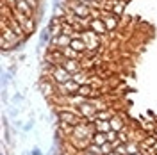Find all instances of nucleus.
<instances>
[{
  "instance_id": "obj_8",
  "label": "nucleus",
  "mask_w": 157,
  "mask_h": 155,
  "mask_svg": "<svg viewBox=\"0 0 157 155\" xmlns=\"http://www.w3.org/2000/svg\"><path fill=\"white\" fill-rule=\"evenodd\" d=\"M63 68L66 70V71H70L71 75H75V73H78V71H82V68H80V62H78V61H75V59H66V62L63 64Z\"/></svg>"
},
{
  "instance_id": "obj_10",
  "label": "nucleus",
  "mask_w": 157,
  "mask_h": 155,
  "mask_svg": "<svg viewBox=\"0 0 157 155\" xmlns=\"http://www.w3.org/2000/svg\"><path fill=\"white\" fill-rule=\"evenodd\" d=\"M114 116V112L113 111H109V109H104V111H97L95 112V116L91 118V121H97V119H102V121H109L111 118Z\"/></svg>"
},
{
  "instance_id": "obj_25",
  "label": "nucleus",
  "mask_w": 157,
  "mask_h": 155,
  "mask_svg": "<svg viewBox=\"0 0 157 155\" xmlns=\"http://www.w3.org/2000/svg\"><path fill=\"white\" fill-rule=\"evenodd\" d=\"M107 155H120V153H118L116 150H113V152H111V153H107Z\"/></svg>"
},
{
  "instance_id": "obj_20",
  "label": "nucleus",
  "mask_w": 157,
  "mask_h": 155,
  "mask_svg": "<svg viewBox=\"0 0 157 155\" xmlns=\"http://www.w3.org/2000/svg\"><path fill=\"white\" fill-rule=\"evenodd\" d=\"M123 9H125V0L114 2V6H113V14H116V16H121V14H123Z\"/></svg>"
},
{
  "instance_id": "obj_6",
  "label": "nucleus",
  "mask_w": 157,
  "mask_h": 155,
  "mask_svg": "<svg viewBox=\"0 0 157 155\" xmlns=\"http://www.w3.org/2000/svg\"><path fill=\"white\" fill-rule=\"evenodd\" d=\"M89 29L93 30V32H97L98 36H104V34H107L109 32L107 27H105V23H104V20H91Z\"/></svg>"
},
{
  "instance_id": "obj_3",
  "label": "nucleus",
  "mask_w": 157,
  "mask_h": 155,
  "mask_svg": "<svg viewBox=\"0 0 157 155\" xmlns=\"http://www.w3.org/2000/svg\"><path fill=\"white\" fill-rule=\"evenodd\" d=\"M68 7H70V11H71L73 14H77V16H80V18H89V14H91V7L84 6V4H78L77 0H71Z\"/></svg>"
},
{
  "instance_id": "obj_2",
  "label": "nucleus",
  "mask_w": 157,
  "mask_h": 155,
  "mask_svg": "<svg viewBox=\"0 0 157 155\" xmlns=\"http://www.w3.org/2000/svg\"><path fill=\"white\" fill-rule=\"evenodd\" d=\"M78 89H80V84H77L75 80H70V82H64V84H56V95H77Z\"/></svg>"
},
{
  "instance_id": "obj_18",
  "label": "nucleus",
  "mask_w": 157,
  "mask_h": 155,
  "mask_svg": "<svg viewBox=\"0 0 157 155\" xmlns=\"http://www.w3.org/2000/svg\"><path fill=\"white\" fill-rule=\"evenodd\" d=\"M77 95H80V96H95V91H93V87L89 86V84H84V86H80V89H78V93Z\"/></svg>"
},
{
  "instance_id": "obj_19",
  "label": "nucleus",
  "mask_w": 157,
  "mask_h": 155,
  "mask_svg": "<svg viewBox=\"0 0 157 155\" xmlns=\"http://www.w3.org/2000/svg\"><path fill=\"white\" fill-rule=\"evenodd\" d=\"M21 27H23V30H25V34L29 36V34H32V32L36 30V21H34V18H29Z\"/></svg>"
},
{
  "instance_id": "obj_16",
  "label": "nucleus",
  "mask_w": 157,
  "mask_h": 155,
  "mask_svg": "<svg viewBox=\"0 0 157 155\" xmlns=\"http://www.w3.org/2000/svg\"><path fill=\"white\" fill-rule=\"evenodd\" d=\"M109 123H111V127H113V130H116V132L123 130V119H121L120 116H113L111 119H109Z\"/></svg>"
},
{
  "instance_id": "obj_1",
  "label": "nucleus",
  "mask_w": 157,
  "mask_h": 155,
  "mask_svg": "<svg viewBox=\"0 0 157 155\" xmlns=\"http://www.w3.org/2000/svg\"><path fill=\"white\" fill-rule=\"evenodd\" d=\"M80 39L86 43L88 52H91V54H97V48H98V45H100V38H98L97 32H93L91 29L84 30V32L80 34Z\"/></svg>"
},
{
  "instance_id": "obj_9",
  "label": "nucleus",
  "mask_w": 157,
  "mask_h": 155,
  "mask_svg": "<svg viewBox=\"0 0 157 155\" xmlns=\"http://www.w3.org/2000/svg\"><path fill=\"white\" fill-rule=\"evenodd\" d=\"M16 9H18L20 13H23V14H27L29 18H32V16H34V9L29 6V2H27V0H18Z\"/></svg>"
},
{
  "instance_id": "obj_22",
  "label": "nucleus",
  "mask_w": 157,
  "mask_h": 155,
  "mask_svg": "<svg viewBox=\"0 0 157 155\" xmlns=\"http://www.w3.org/2000/svg\"><path fill=\"white\" fill-rule=\"evenodd\" d=\"M100 148H102V155H107V153H111V152L114 150L113 143H105V145H102Z\"/></svg>"
},
{
  "instance_id": "obj_23",
  "label": "nucleus",
  "mask_w": 157,
  "mask_h": 155,
  "mask_svg": "<svg viewBox=\"0 0 157 155\" xmlns=\"http://www.w3.org/2000/svg\"><path fill=\"white\" fill-rule=\"evenodd\" d=\"M118 139V132L116 130H109L107 132V141L109 143H113V141H116Z\"/></svg>"
},
{
  "instance_id": "obj_26",
  "label": "nucleus",
  "mask_w": 157,
  "mask_h": 155,
  "mask_svg": "<svg viewBox=\"0 0 157 155\" xmlns=\"http://www.w3.org/2000/svg\"><path fill=\"white\" fill-rule=\"evenodd\" d=\"M134 155H141V153H139V152H137V153H134Z\"/></svg>"
},
{
  "instance_id": "obj_17",
  "label": "nucleus",
  "mask_w": 157,
  "mask_h": 155,
  "mask_svg": "<svg viewBox=\"0 0 157 155\" xmlns=\"http://www.w3.org/2000/svg\"><path fill=\"white\" fill-rule=\"evenodd\" d=\"M41 89H43L45 96H50L52 93H56V84H52V82H47V80H43V82H41Z\"/></svg>"
},
{
  "instance_id": "obj_7",
  "label": "nucleus",
  "mask_w": 157,
  "mask_h": 155,
  "mask_svg": "<svg viewBox=\"0 0 157 155\" xmlns=\"http://www.w3.org/2000/svg\"><path fill=\"white\" fill-rule=\"evenodd\" d=\"M78 111H80V114H82L84 118H93L95 116V112H97V107L91 105L89 102H84V104L78 105Z\"/></svg>"
},
{
  "instance_id": "obj_5",
  "label": "nucleus",
  "mask_w": 157,
  "mask_h": 155,
  "mask_svg": "<svg viewBox=\"0 0 157 155\" xmlns=\"http://www.w3.org/2000/svg\"><path fill=\"white\" fill-rule=\"evenodd\" d=\"M70 143L75 150H88V146L93 143L91 137H75V136H70Z\"/></svg>"
},
{
  "instance_id": "obj_21",
  "label": "nucleus",
  "mask_w": 157,
  "mask_h": 155,
  "mask_svg": "<svg viewBox=\"0 0 157 155\" xmlns=\"http://www.w3.org/2000/svg\"><path fill=\"white\" fill-rule=\"evenodd\" d=\"M125 146H127V155L137 153V145L136 143H125Z\"/></svg>"
},
{
  "instance_id": "obj_24",
  "label": "nucleus",
  "mask_w": 157,
  "mask_h": 155,
  "mask_svg": "<svg viewBox=\"0 0 157 155\" xmlns=\"http://www.w3.org/2000/svg\"><path fill=\"white\" fill-rule=\"evenodd\" d=\"M27 2H29V6H30V7H32L34 11L38 9V6H39V0H27Z\"/></svg>"
},
{
  "instance_id": "obj_11",
  "label": "nucleus",
  "mask_w": 157,
  "mask_h": 155,
  "mask_svg": "<svg viewBox=\"0 0 157 155\" xmlns=\"http://www.w3.org/2000/svg\"><path fill=\"white\" fill-rule=\"evenodd\" d=\"M73 128L75 127L70 125V123H64V121H59V136H71L73 134Z\"/></svg>"
},
{
  "instance_id": "obj_13",
  "label": "nucleus",
  "mask_w": 157,
  "mask_h": 155,
  "mask_svg": "<svg viewBox=\"0 0 157 155\" xmlns=\"http://www.w3.org/2000/svg\"><path fill=\"white\" fill-rule=\"evenodd\" d=\"M71 80H75V82L80 84V86H84V84H89V82H91V78L88 77V73H86V71H78V73H75Z\"/></svg>"
},
{
  "instance_id": "obj_4",
  "label": "nucleus",
  "mask_w": 157,
  "mask_h": 155,
  "mask_svg": "<svg viewBox=\"0 0 157 155\" xmlns=\"http://www.w3.org/2000/svg\"><path fill=\"white\" fill-rule=\"evenodd\" d=\"M45 62L47 64H59V66H63L64 62H66V57H64V54L57 50V52H54V50H50L48 54L45 55Z\"/></svg>"
},
{
  "instance_id": "obj_14",
  "label": "nucleus",
  "mask_w": 157,
  "mask_h": 155,
  "mask_svg": "<svg viewBox=\"0 0 157 155\" xmlns=\"http://www.w3.org/2000/svg\"><path fill=\"white\" fill-rule=\"evenodd\" d=\"M95 125H97V132H105L107 134L109 130H113V127L109 121H102V119H97V121H93Z\"/></svg>"
},
{
  "instance_id": "obj_12",
  "label": "nucleus",
  "mask_w": 157,
  "mask_h": 155,
  "mask_svg": "<svg viewBox=\"0 0 157 155\" xmlns=\"http://www.w3.org/2000/svg\"><path fill=\"white\" fill-rule=\"evenodd\" d=\"M118 21H120V16H116V14H111V16H107V18L104 20V23H105V27H107L109 32L118 27Z\"/></svg>"
},
{
  "instance_id": "obj_15",
  "label": "nucleus",
  "mask_w": 157,
  "mask_h": 155,
  "mask_svg": "<svg viewBox=\"0 0 157 155\" xmlns=\"http://www.w3.org/2000/svg\"><path fill=\"white\" fill-rule=\"evenodd\" d=\"M91 139H93V143H95V145H98V146L109 143V141H107V134H105V132H97V134L91 137Z\"/></svg>"
}]
</instances>
